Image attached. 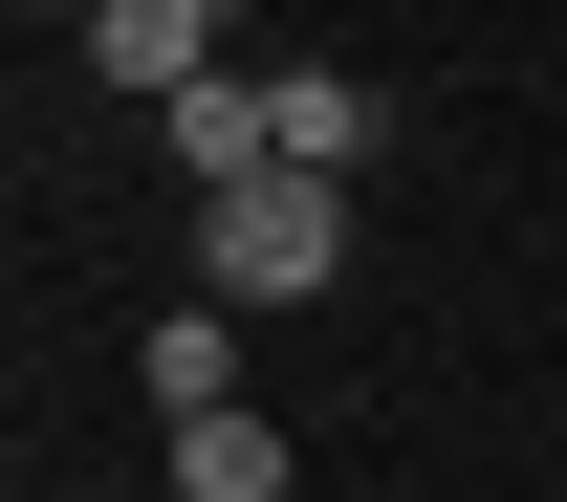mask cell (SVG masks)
<instances>
[{"label":"cell","mask_w":567,"mask_h":502,"mask_svg":"<svg viewBox=\"0 0 567 502\" xmlns=\"http://www.w3.org/2000/svg\"><path fill=\"white\" fill-rule=\"evenodd\" d=\"M153 416H175V437H197V416H240V328H218V306H153Z\"/></svg>","instance_id":"4"},{"label":"cell","mask_w":567,"mask_h":502,"mask_svg":"<svg viewBox=\"0 0 567 502\" xmlns=\"http://www.w3.org/2000/svg\"><path fill=\"white\" fill-rule=\"evenodd\" d=\"M262 110H284V175H371V132H393L350 66H262Z\"/></svg>","instance_id":"3"},{"label":"cell","mask_w":567,"mask_h":502,"mask_svg":"<svg viewBox=\"0 0 567 502\" xmlns=\"http://www.w3.org/2000/svg\"><path fill=\"white\" fill-rule=\"evenodd\" d=\"M153 481H175V502H284L306 459H284V416H197L175 459H153Z\"/></svg>","instance_id":"5"},{"label":"cell","mask_w":567,"mask_h":502,"mask_svg":"<svg viewBox=\"0 0 567 502\" xmlns=\"http://www.w3.org/2000/svg\"><path fill=\"white\" fill-rule=\"evenodd\" d=\"M197 263H218V306H306L350 263V175H240V197H197Z\"/></svg>","instance_id":"1"},{"label":"cell","mask_w":567,"mask_h":502,"mask_svg":"<svg viewBox=\"0 0 567 502\" xmlns=\"http://www.w3.org/2000/svg\"><path fill=\"white\" fill-rule=\"evenodd\" d=\"M44 502H87V481H44Z\"/></svg>","instance_id":"6"},{"label":"cell","mask_w":567,"mask_h":502,"mask_svg":"<svg viewBox=\"0 0 567 502\" xmlns=\"http://www.w3.org/2000/svg\"><path fill=\"white\" fill-rule=\"evenodd\" d=\"M87 66L132 88V110H197L218 88V0H87Z\"/></svg>","instance_id":"2"}]
</instances>
